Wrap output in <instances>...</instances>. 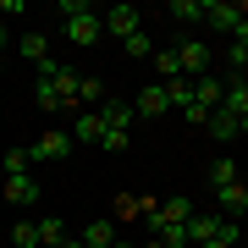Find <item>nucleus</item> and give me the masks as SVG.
I'll use <instances>...</instances> for the list:
<instances>
[{
    "label": "nucleus",
    "mask_w": 248,
    "mask_h": 248,
    "mask_svg": "<svg viewBox=\"0 0 248 248\" xmlns=\"http://www.w3.org/2000/svg\"><path fill=\"white\" fill-rule=\"evenodd\" d=\"M99 122H105V143H99V149H127V143H133V122H138V110H133V99H110V94H105Z\"/></svg>",
    "instance_id": "f257e3e1"
},
{
    "label": "nucleus",
    "mask_w": 248,
    "mask_h": 248,
    "mask_svg": "<svg viewBox=\"0 0 248 248\" xmlns=\"http://www.w3.org/2000/svg\"><path fill=\"white\" fill-rule=\"evenodd\" d=\"M171 55H177V72H182L187 83H193V78H204V72H210V45H204V39H182V45L171 50Z\"/></svg>",
    "instance_id": "f03ea898"
},
{
    "label": "nucleus",
    "mask_w": 248,
    "mask_h": 248,
    "mask_svg": "<svg viewBox=\"0 0 248 248\" xmlns=\"http://www.w3.org/2000/svg\"><path fill=\"white\" fill-rule=\"evenodd\" d=\"M243 17H248L243 0H204V22L221 28V33H237V22H243Z\"/></svg>",
    "instance_id": "7ed1b4c3"
},
{
    "label": "nucleus",
    "mask_w": 248,
    "mask_h": 248,
    "mask_svg": "<svg viewBox=\"0 0 248 248\" xmlns=\"http://www.w3.org/2000/svg\"><path fill=\"white\" fill-rule=\"evenodd\" d=\"M138 22H143V17H138V6H110V11H99V28H105V33H116L122 45L138 33Z\"/></svg>",
    "instance_id": "20e7f679"
},
{
    "label": "nucleus",
    "mask_w": 248,
    "mask_h": 248,
    "mask_svg": "<svg viewBox=\"0 0 248 248\" xmlns=\"http://www.w3.org/2000/svg\"><path fill=\"white\" fill-rule=\"evenodd\" d=\"M28 155H33V166H50V160H66V155H72V133H45L39 143H28Z\"/></svg>",
    "instance_id": "39448f33"
},
{
    "label": "nucleus",
    "mask_w": 248,
    "mask_h": 248,
    "mask_svg": "<svg viewBox=\"0 0 248 248\" xmlns=\"http://www.w3.org/2000/svg\"><path fill=\"white\" fill-rule=\"evenodd\" d=\"M66 39L72 45H99V39H105V28H99V11H83V17H66Z\"/></svg>",
    "instance_id": "423d86ee"
},
{
    "label": "nucleus",
    "mask_w": 248,
    "mask_h": 248,
    "mask_svg": "<svg viewBox=\"0 0 248 248\" xmlns=\"http://www.w3.org/2000/svg\"><path fill=\"white\" fill-rule=\"evenodd\" d=\"M215 199H221V210H215V215H226V221H237V215H248V182L215 187Z\"/></svg>",
    "instance_id": "0eeeda50"
},
{
    "label": "nucleus",
    "mask_w": 248,
    "mask_h": 248,
    "mask_svg": "<svg viewBox=\"0 0 248 248\" xmlns=\"http://www.w3.org/2000/svg\"><path fill=\"white\" fill-rule=\"evenodd\" d=\"M221 94H226L221 78H210V72H204V78H193V105H199V110H221Z\"/></svg>",
    "instance_id": "6e6552de"
},
{
    "label": "nucleus",
    "mask_w": 248,
    "mask_h": 248,
    "mask_svg": "<svg viewBox=\"0 0 248 248\" xmlns=\"http://www.w3.org/2000/svg\"><path fill=\"white\" fill-rule=\"evenodd\" d=\"M72 143H105V122H99V110H83L78 122H72Z\"/></svg>",
    "instance_id": "1a4fd4ad"
},
{
    "label": "nucleus",
    "mask_w": 248,
    "mask_h": 248,
    "mask_svg": "<svg viewBox=\"0 0 248 248\" xmlns=\"http://www.w3.org/2000/svg\"><path fill=\"white\" fill-rule=\"evenodd\" d=\"M221 110H232V116H248V72H237V78H226Z\"/></svg>",
    "instance_id": "9d476101"
},
{
    "label": "nucleus",
    "mask_w": 248,
    "mask_h": 248,
    "mask_svg": "<svg viewBox=\"0 0 248 248\" xmlns=\"http://www.w3.org/2000/svg\"><path fill=\"white\" fill-rule=\"evenodd\" d=\"M210 237H221V215H199L193 210V221H187V248H199Z\"/></svg>",
    "instance_id": "9b49d317"
},
{
    "label": "nucleus",
    "mask_w": 248,
    "mask_h": 248,
    "mask_svg": "<svg viewBox=\"0 0 248 248\" xmlns=\"http://www.w3.org/2000/svg\"><path fill=\"white\" fill-rule=\"evenodd\" d=\"M133 110H138V116H149V122H155V116H166V110H171V105H166V89H160V83H149V89L133 99Z\"/></svg>",
    "instance_id": "f8f14e48"
},
{
    "label": "nucleus",
    "mask_w": 248,
    "mask_h": 248,
    "mask_svg": "<svg viewBox=\"0 0 248 248\" xmlns=\"http://www.w3.org/2000/svg\"><path fill=\"white\" fill-rule=\"evenodd\" d=\"M39 193H45V187L33 182V171H28V177H6V199L11 204H33Z\"/></svg>",
    "instance_id": "ddd939ff"
},
{
    "label": "nucleus",
    "mask_w": 248,
    "mask_h": 248,
    "mask_svg": "<svg viewBox=\"0 0 248 248\" xmlns=\"http://www.w3.org/2000/svg\"><path fill=\"white\" fill-rule=\"evenodd\" d=\"M160 89H166V105H177V110L193 105V83H187V78H166Z\"/></svg>",
    "instance_id": "4468645a"
},
{
    "label": "nucleus",
    "mask_w": 248,
    "mask_h": 248,
    "mask_svg": "<svg viewBox=\"0 0 248 248\" xmlns=\"http://www.w3.org/2000/svg\"><path fill=\"white\" fill-rule=\"evenodd\" d=\"M17 50H22L33 66H45V61H50V39H45V33H22V39H17Z\"/></svg>",
    "instance_id": "2eb2a0df"
},
{
    "label": "nucleus",
    "mask_w": 248,
    "mask_h": 248,
    "mask_svg": "<svg viewBox=\"0 0 248 248\" xmlns=\"http://www.w3.org/2000/svg\"><path fill=\"white\" fill-rule=\"evenodd\" d=\"M204 127L215 133V143H232V138H237V116H232V110H210V122H204Z\"/></svg>",
    "instance_id": "dca6fc26"
},
{
    "label": "nucleus",
    "mask_w": 248,
    "mask_h": 248,
    "mask_svg": "<svg viewBox=\"0 0 248 248\" xmlns=\"http://www.w3.org/2000/svg\"><path fill=\"white\" fill-rule=\"evenodd\" d=\"M55 243H66V221L61 215H45L39 221V248H55Z\"/></svg>",
    "instance_id": "f3484780"
},
{
    "label": "nucleus",
    "mask_w": 248,
    "mask_h": 248,
    "mask_svg": "<svg viewBox=\"0 0 248 248\" xmlns=\"http://www.w3.org/2000/svg\"><path fill=\"white\" fill-rule=\"evenodd\" d=\"M122 50H127V61H155V39H149V33H143V28H138V33H133V39H127V45H122Z\"/></svg>",
    "instance_id": "a211bd4d"
},
{
    "label": "nucleus",
    "mask_w": 248,
    "mask_h": 248,
    "mask_svg": "<svg viewBox=\"0 0 248 248\" xmlns=\"http://www.w3.org/2000/svg\"><path fill=\"white\" fill-rule=\"evenodd\" d=\"M78 105L99 110V105H105V83H99V78H83V83H78Z\"/></svg>",
    "instance_id": "6ab92c4d"
},
{
    "label": "nucleus",
    "mask_w": 248,
    "mask_h": 248,
    "mask_svg": "<svg viewBox=\"0 0 248 248\" xmlns=\"http://www.w3.org/2000/svg\"><path fill=\"white\" fill-rule=\"evenodd\" d=\"M83 243H89V248H116V226L110 221H94L89 232H83Z\"/></svg>",
    "instance_id": "aec40b11"
},
{
    "label": "nucleus",
    "mask_w": 248,
    "mask_h": 248,
    "mask_svg": "<svg viewBox=\"0 0 248 248\" xmlns=\"http://www.w3.org/2000/svg\"><path fill=\"white\" fill-rule=\"evenodd\" d=\"M155 210H160V215H166V221H182V226H187V221H193V204H187L182 193H177V199H166V204H155Z\"/></svg>",
    "instance_id": "412c9836"
},
{
    "label": "nucleus",
    "mask_w": 248,
    "mask_h": 248,
    "mask_svg": "<svg viewBox=\"0 0 248 248\" xmlns=\"http://www.w3.org/2000/svg\"><path fill=\"white\" fill-rule=\"evenodd\" d=\"M232 182H243V177H237V166H232V160L221 155V160L210 166V187H232Z\"/></svg>",
    "instance_id": "4be33fe9"
},
{
    "label": "nucleus",
    "mask_w": 248,
    "mask_h": 248,
    "mask_svg": "<svg viewBox=\"0 0 248 248\" xmlns=\"http://www.w3.org/2000/svg\"><path fill=\"white\" fill-rule=\"evenodd\" d=\"M171 17L177 22H204V0H171Z\"/></svg>",
    "instance_id": "5701e85b"
},
{
    "label": "nucleus",
    "mask_w": 248,
    "mask_h": 248,
    "mask_svg": "<svg viewBox=\"0 0 248 248\" xmlns=\"http://www.w3.org/2000/svg\"><path fill=\"white\" fill-rule=\"evenodd\" d=\"M33 171V155L28 149H6V177H28Z\"/></svg>",
    "instance_id": "b1692460"
},
{
    "label": "nucleus",
    "mask_w": 248,
    "mask_h": 248,
    "mask_svg": "<svg viewBox=\"0 0 248 248\" xmlns=\"http://www.w3.org/2000/svg\"><path fill=\"white\" fill-rule=\"evenodd\" d=\"M11 243L17 248H39V221H17L11 226Z\"/></svg>",
    "instance_id": "393cba45"
},
{
    "label": "nucleus",
    "mask_w": 248,
    "mask_h": 248,
    "mask_svg": "<svg viewBox=\"0 0 248 248\" xmlns=\"http://www.w3.org/2000/svg\"><path fill=\"white\" fill-rule=\"evenodd\" d=\"M155 66H160V83H166V78H182V72H177V55H171V50H155Z\"/></svg>",
    "instance_id": "a878e982"
},
{
    "label": "nucleus",
    "mask_w": 248,
    "mask_h": 248,
    "mask_svg": "<svg viewBox=\"0 0 248 248\" xmlns=\"http://www.w3.org/2000/svg\"><path fill=\"white\" fill-rule=\"evenodd\" d=\"M226 66H232V78H237V72H248V50L232 45V50H226Z\"/></svg>",
    "instance_id": "bb28decb"
},
{
    "label": "nucleus",
    "mask_w": 248,
    "mask_h": 248,
    "mask_svg": "<svg viewBox=\"0 0 248 248\" xmlns=\"http://www.w3.org/2000/svg\"><path fill=\"white\" fill-rule=\"evenodd\" d=\"M232 45H243V50H248V17L237 22V33H232Z\"/></svg>",
    "instance_id": "cd10ccee"
},
{
    "label": "nucleus",
    "mask_w": 248,
    "mask_h": 248,
    "mask_svg": "<svg viewBox=\"0 0 248 248\" xmlns=\"http://www.w3.org/2000/svg\"><path fill=\"white\" fill-rule=\"evenodd\" d=\"M55 248H89V243H78V237H66V243H55Z\"/></svg>",
    "instance_id": "c85d7f7f"
},
{
    "label": "nucleus",
    "mask_w": 248,
    "mask_h": 248,
    "mask_svg": "<svg viewBox=\"0 0 248 248\" xmlns=\"http://www.w3.org/2000/svg\"><path fill=\"white\" fill-rule=\"evenodd\" d=\"M199 248H232V243H221V237H210V243H199Z\"/></svg>",
    "instance_id": "c756f323"
},
{
    "label": "nucleus",
    "mask_w": 248,
    "mask_h": 248,
    "mask_svg": "<svg viewBox=\"0 0 248 248\" xmlns=\"http://www.w3.org/2000/svg\"><path fill=\"white\" fill-rule=\"evenodd\" d=\"M237 133H248V116H237Z\"/></svg>",
    "instance_id": "7c9ffc66"
},
{
    "label": "nucleus",
    "mask_w": 248,
    "mask_h": 248,
    "mask_svg": "<svg viewBox=\"0 0 248 248\" xmlns=\"http://www.w3.org/2000/svg\"><path fill=\"white\" fill-rule=\"evenodd\" d=\"M0 50H6V22H0Z\"/></svg>",
    "instance_id": "2f4dec72"
},
{
    "label": "nucleus",
    "mask_w": 248,
    "mask_h": 248,
    "mask_svg": "<svg viewBox=\"0 0 248 248\" xmlns=\"http://www.w3.org/2000/svg\"><path fill=\"white\" fill-rule=\"evenodd\" d=\"M116 248H138V243H116Z\"/></svg>",
    "instance_id": "473e14b6"
},
{
    "label": "nucleus",
    "mask_w": 248,
    "mask_h": 248,
    "mask_svg": "<svg viewBox=\"0 0 248 248\" xmlns=\"http://www.w3.org/2000/svg\"><path fill=\"white\" fill-rule=\"evenodd\" d=\"M138 248H160V243H138Z\"/></svg>",
    "instance_id": "72a5a7b5"
}]
</instances>
